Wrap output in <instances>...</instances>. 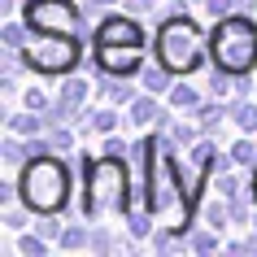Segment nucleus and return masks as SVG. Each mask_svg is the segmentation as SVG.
<instances>
[{"instance_id":"obj_1","label":"nucleus","mask_w":257,"mask_h":257,"mask_svg":"<svg viewBox=\"0 0 257 257\" xmlns=\"http://www.w3.org/2000/svg\"><path fill=\"white\" fill-rule=\"evenodd\" d=\"M18 192H22V205H27V209H35V214H57V209H66V201H70V166L61 162L57 153L31 157V162L22 166Z\"/></svg>"},{"instance_id":"obj_2","label":"nucleus","mask_w":257,"mask_h":257,"mask_svg":"<svg viewBox=\"0 0 257 257\" xmlns=\"http://www.w3.org/2000/svg\"><path fill=\"white\" fill-rule=\"evenodd\" d=\"M205 31L196 27V18L188 9H175V18H166L162 31H157V61H162L170 74H192V70L205 66Z\"/></svg>"},{"instance_id":"obj_3","label":"nucleus","mask_w":257,"mask_h":257,"mask_svg":"<svg viewBox=\"0 0 257 257\" xmlns=\"http://www.w3.org/2000/svg\"><path fill=\"white\" fill-rule=\"evenodd\" d=\"M209 57L227 74H248L257 66V27L248 18H218L214 35H209Z\"/></svg>"},{"instance_id":"obj_4","label":"nucleus","mask_w":257,"mask_h":257,"mask_svg":"<svg viewBox=\"0 0 257 257\" xmlns=\"http://www.w3.org/2000/svg\"><path fill=\"white\" fill-rule=\"evenodd\" d=\"M131 175L122 157H100V162L87 166V218H100V214H122L131 205Z\"/></svg>"},{"instance_id":"obj_5","label":"nucleus","mask_w":257,"mask_h":257,"mask_svg":"<svg viewBox=\"0 0 257 257\" xmlns=\"http://www.w3.org/2000/svg\"><path fill=\"white\" fill-rule=\"evenodd\" d=\"M79 40H74V31H35V40L22 48V61H27L35 74H70V70L79 66Z\"/></svg>"},{"instance_id":"obj_6","label":"nucleus","mask_w":257,"mask_h":257,"mask_svg":"<svg viewBox=\"0 0 257 257\" xmlns=\"http://www.w3.org/2000/svg\"><path fill=\"white\" fill-rule=\"evenodd\" d=\"M83 9L79 5H70V0H27V9H22V22L31 31H74L83 22Z\"/></svg>"},{"instance_id":"obj_7","label":"nucleus","mask_w":257,"mask_h":257,"mask_svg":"<svg viewBox=\"0 0 257 257\" xmlns=\"http://www.w3.org/2000/svg\"><path fill=\"white\" fill-rule=\"evenodd\" d=\"M144 66V44H96V70L100 74H140Z\"/></svg>"},{"instance_id":"obj_8","label":"nucleus","mask_w":257,"mask_h":257,"mask_svg":"<svg viewBox=\"0 0 257 257\" xmlns=\"http://www.w3.org/2000/svg\"><path fill=\"white\" fill-rule=\"evenodd\" d=\"M96 44H144V27L136 14H113L92 31Z\"/></svg>"},{"instance_id":"obj_9","label":"nucleus","mask_w":257,"mask_h":257,"mask_svg":"<svg viewBox=\"0 0 257 257\" xmlns=\"http://www.w3.org/2000/svg\"><path fill=\"white\" fill-rule=\"evenodd\" d=\"M87 92H92V83H87V79H70V83H61L57 105H66V109H70V122L79 118V109H83V100H87Z\"/></svg>"},{"instance_id":"obj_10","label":"nucleus","mask_w":257,"mask_h":257,"mask_svg":"<svg viewBox=\"0 0 257 257\" xmlns=\"http://www.w3.org/2000/svg\"><path fill=\"white\" fill-rule=\"evenodd\" d=\"M166 113H162V105L153 100V92H144V96H136L131 100V122L136 126H153V122H162Z\"/></svg>"},{"instance_id":"obj_11","label":"nucleus","mask_w":257,"mask_h":257,"mask_svg":"<svg viewBox=\"0 0 257 257\" xmlns=\"http://www.w3.org/2000/svg\"><path fill=\"white\" fill-rule=\"evenodd\" d=\"M140 83H144V92H153V96H162V92H170L175 83H170V70L157 61V66H140Z\"/></svg>"},{"instance_id":"obj_12","label":"nucleus","mask_w":257,"mask_h":257,"mask_svg":"<svg viewBox=\"0 0 257 257\" xmlns=\"http://www.w3.org/2000/svg\"><path fill=\"white\" fill-rule=\"evenodd\" d=\"M44 126H48V118H44L40 109H31V113H14V118H9V131H14V136H40Z\"/></svg>"},{"instance_id":"obj_13","label":"nucleus","mask_w":257,"mask_h":257,"mask_svg":"<svg viewBox=\"0 0 257 257\" xmlns=\"http://www.w3.org/2000/svg\"><path fill=\"white\" fill-rule=\"evenodd\" d=\"M196 118H201V131H209V136H214L218 126L231 118V109H227V105H218V100H214V105H196Z\"/></svg>"},{"instance_id":"obj_14","label":"nucleus","mask_w":257,"mask_h":257,"mask_svg":"<svg viewBox=\"0 0 257 257\" xmlns=\"http://www.w3.org/2000/svg\"><path fill=\"white\" fill-rule=\"evenodd\" d=\"M231 122L240 126L244 136H253V131H257V105H248V100H235V105H231Z\"/></svg>"},{"instance_id":"obj_15","label":"nucleus","mask_w":257,"mask_h":257,"mask_svg":"<svg viewBox=\"0 0 257 257\" xmlns=\"http://www.w3.org/2000/svg\"><path fill=\"white\" fill-rule=\"evenodd\" d=\"M27 35H35L27 22H9V27L0 31V40H5V48H9V53H22V48H27Z\"/></svg>"},{"instance_id":"obj_16","label":"nucleus","mask_w":257,"mask_h":257,"mask_svg":"<svg viewBox=\"0 0 257 257\" xmlns=\"http://www.w3.org/2000/svg\"><path fill=\"white\" fill-rule=\"evenodd\" d=\"M100 96H105V100H113V105H131V100H136V92H131L118 74H109V83H100Z\"/></svg>"},{"instance_id":"obj_17","label":"nucleus","mask_w":257,"mask_h":257,"mask_svg":"<svg viewBox=\"0 0 257 257\" xmlns=\"http://www.w3.org/2000/svg\"><path fill=\"white\" fill-rule=\"evenodd\" d=\"M231 162H235V166H257V144L240 136L235 144H231Z\"/></svg>"},{"instance_id":"obj_18","label":"nucleus","mask_w":257,"mask_h":257,"mask_svg":"<svg viewBox=\"0 0 257 257\" xmlns=\"http://www.w3.org/2000/svg\"><path fill=\"white\" fill-rule=\"evenodd\" d=\"M0 157H5V162H9V166H27V162H31L27 144H18L14 136H9V140H5V144H0Z\"/></svg>"},{"instance_id":"obj_19","label":"nucleus","mask_w":257,"mask_h":257,"mask_svg":"<svg viewBox=\"0 0 257 257\" xmlns=\"http://www.w3.org/2000/svg\"><path fill=\"white\" fill-rule=\"evenodd\" d=\"M170 105H175V109H196V105H201V96H196V87L179 83V87H170Z\"/></svg>"},{"instance_id":"obj_20","label":"nucleus","mask_w":257,"mask_h":257,"mask_svg":"<svg viewBox=\"0 0 257 257\" xmlns=\"http://www.w3.org/2000/svg\"><path fill=\"white\" fill-rule=\"evenodd\" d=\"M83 244H92V231L87 227H66L61 231V248H66V253L70 248H83Z\"/></svg>"},{"instance_id":"obj_21","label":"nucleus","mask_w":257,"mask_h":257,"mask_svg":"<svg viewBox=\"0 0 257 257\" xmlns=\"http://www.w3.org/2000/svg\"><path fill=\"white\" fill-rule=\"evenodd\" d=\"M118 113H113V109H96L92 113V131H100V136H113V126H118Z\"/></svg>"},{"instance_id":"obj_22","label":"nucleus","mask_w":257,"mask_h":257,"mask_svg":"<svg viewBox=\"0 0 257 257\" xmlns=\"http://www.w3.org/2000/svg\"><path fill=\"white\" fill-rule=\"evenodd\" d=\"M131 235H136V240H144V235H153V209L149 205H144V214H131Z\"/></svg>"},{"instance_id":"obj_23","label":"nucleus","mask_w":257,"mask_h":257,"mask_svg":"<svg viewBox=\"0 0 257 257\" xmlns=\"http://www.w3.org/2000/svg\"><path fill=\"white\" fill-rule=\"evenodd\" d=\"M18 253L22 257H48V244H44V235L40 240H35V235H22V240H18Z\"/></svg>"},{"instance_id":"obj_24","label":"nucleus","mask_w":257,"mask_h":257,"mask_svg":"<svg viewBox=\"0 0 257 257\" xmlns=\"http://www.w3.org/2000/svg\"><path fill=\"white\" fill-rule=\"evenodd\" d=\"M227 218H231V205H209V209H205V227H227Z\"/></svg>"},{"instance_id":"obj_25","label":"nucleus","mask_w":257,"mask_h":257,"mask_svg":"<svg viewBox=\"0 0 257 257\" xmlns=\"http://www.w3.org/2000/svg\"><path fill=\"white\" fill-rule=\"evenodd\" d=\"M179 235H183V227H175V231H157L153 248H157V253H170V248H179Z\"/></svg>"},{"instance_id":"obj_26","label":"nucleus","mask_w":257,"mask_h":257,"mask_svg":"<svg viewBox=\"0 0 257 257\" xmlns=\"http://www.w3.org/2000/svg\"><path fill=\"white\" fill-rule=\"evenodd\" d=\"M192 248H196V253H214V248H218L214 227H209V231H196V235H192Z\"/></svg>"},{"instance_id":"obj_27","label":"nucleus","mask_w":257,"mask_h":257,"mask_svg":"<svg viewBox=\"0 0 257 257\" xmlns=\"http://www.w3.org/2000/svg\"><path fill=\"white\" fill-rule=\"evenodd\" d=\"M48 144H53V153H66L70 144H74V136H70V131H61V126H53V136H48Z\"/></svg>"},{"instance_id":"obj_28","label":"nucleus","mask_w":257,"mask_h":257,"mask_svg":"<svg viewBox=\"0 0 257 257\" xmlns=\"http://www.w3.org/2000/svg\"><path fill=\"white\" fill-rule=\"evenodd\" d=\"M5 227H9V231H22V227H27V214H18V209L5 205Z\"/></svg>"},{"instance_id":"obj_29","label":"nucleus","mask_w":257,"mask_h":257,"mask_svg":"<svg viewBox=\"0 0 257 257\" xmlns=\"http://www.w3.org/2000/svg\"><path fill=\"white\" fill-rule=\"evenodd\" d=\"M92 248L96 253H109V248H118V244L109 240V231H92Z\"/></svg>"},{"instance_id":"obj_30","label":"nucleus","mask_w":257,"mask_h":257,"mask_svg":"<svg viewBox=\"0 0 257 257\" xmlns=\"http://www.w3.org/2000/svg\"><path fill=\"white\" fill-rule=\"evenodd\" d=\"M170 136H175V144H192V140H196V131H192V126H170Z\"/></svg>"},{"instance_id":"obj_31","label":"nucleus","mask_w":257,"mask_h":257,"mask_svg":"<svg viewBox=\"0 0 257 257\" xmlns=\"http://www.w3.org/2000/svg\"><path fill=\"white\" fill-rule=\"evenodd\" d=\"M27 109H40V113L48 109V100H44V92H40V87H31V92H27Z\"/></svg>"},{"instance_id":"obj_32","label":"nucleus","mask_w":257,"mask_h":257,"mask_svg":"<svg viewBox=\"0 0 257 257\" xmlns=\"http://www.w3.org/2000/svg\"><path fill=\"white\" fill-rule=\"evenodd\" d=\"M205 9H209L214 18H227L231 14V0H205Z\"/></svg>"},{"instance_id":"obj_33","label":"nucleus","mask_w":257,"mask_h":257,"mask_svg":"<svg viewBox=\"0 0 257 257\" xmlns=\"http://www.w3.org/2000/svg\"><path fill=\"white\" fill-rule=\"evenodd\" d=\"M105 153H109V157H126L131 149H126L122 140H113V136H109V140H105Z\"/></svg>"},{"instance_id":"obj_34","label":"nucleus","mask_w":257,"mask_h":257,"mask_svg":"<svg viewBox=\"0 0 257 257\" xmlns=\"http://www.w3.org/2000/svg\"><path fill=\"white\" fill-rule=\"evenodd\" d=\"M122 5H126V14H149L157 0H122Z\"/></svg>"},{"instance_id":"obj_35","label":"nucleus","mask_w":257,"mask_h":257,"mask_svg":"<svg viewBox=\"0 0 257 257\" xmlns=\"http://www.w3.org/2000/svg\"><path fill=\"white\" fill-rule=\"evenodd\" d=\"M27 153H31V157H44V153H53V144H48V140H31Z\"/></svg>"},{"instance_id":"obj_36","label":"nucleus","mask_w":257,"mask_h":257,"mask_svg":"<svg viewBox=\"0 0 257 257\" xmlns=\"http://www.w3.org/2000/svg\"><path fill=\"white\" fill-rule=\"evenodd\" d=\"M40 235H44V240H57V235H61V227H57L53 218H44V222H40Z\"/></svg>"},{"instance_id":"obj_37","label":"nucleus","mask_w":257,"mask_h":257,"mask_svg":"<svg viewBox=\"0 0 257 257\" xmlns=\"http://www.w3.org/2000/svg\"><path fill=\"white\" fill-rule=\"evenodd\" d=\"M14 196H22V192L9 188V183H0V205H14Z\"/></svg>"},{"instance_id":"obj_38","label":"nucleus","mask_w":257,"mask_h":257,"mask_svg":"<svg viewBox=\"0 0 257 257\" xmlns=\"http://www.w3.org/2000/svg\"><path fill=\"white\" fill-rule=\"evenodd\" d=\"M105 5H113V0H92V5H87V14H96V9H105Z\"/></svg>"},{"instance_id":"obj_39","label":"nucleus","mask_w":257,"mask_h":257,"mask_svg":"<svg viewBox=\"0 0 257 257\" xmlns=\"http://www.w3.org/2000/svg\"><path fill=\"white\" fill-rule=\"evenodd\" d=\"M244 248H248V253H257V235H248V240H244Z\"/></svg>"},{"instance_id":"obj_40","label":"nucleus","mask_w":257,"mask_h":257,"mask_svg":"<svg viewBox=\"0 0 257 257\" xmlns=\"http://www.w3.org/2000/svg\"><path fill=\"white\" fill-rule=\"evenodd\" d=\"M253 201H257V175H253Z\"/></svg>"}]
</instances>
